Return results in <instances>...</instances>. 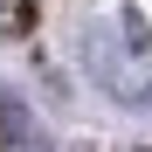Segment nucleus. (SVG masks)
<instances>
[{
	"mask_svg": "<svg viewBox=\"0 0 152 152\" xmlns=\"http://www.w3.org/2000/svg\"><path fill=\"white\" fill-rule=\"evenodd\" d=\"M118 97H132V111H152V83H118Z\"/></svg>",
	"mask_w": 152,
	"mask_h": 152,
	"instance_id": "obj_2",
	"label": "nucleus"
},
{
	"mask_svg": "<svg viewBox=\"0 0 152 152\" xmlns=\"http://www.w3.org/2000/svg\"><path fill=\"white\" fill-rule=\"evenodd\" d=\"M0 132H7V138H28V132H35L28 111H21V97H0Z\"/></svg>",
	"mask_w": 152,
	"mask_h": 152,
	"instance_id": "obj_1",
	"label": "nucleus"
}]
</instances>
